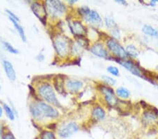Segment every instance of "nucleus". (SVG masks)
<instances>
[{
	"label": "nucleus",
	"mask_w": 158,
	"mask_h": 139,
	"mask_svg": "<svg viewBox=\"0 0 158 139\" xmlns=\"http://www.w3.org/2000/svg\"><path fill=\"white\" fill-rule=\"evenodd\" d=\"M53 47L57 54L61 58L67 56L70 51V40L63 35H58L53 39Z\"/></svg>",
	"instance_id": "obj_1"
},
{
	"label": "nucleus",
	"mask_w": 158,
	"mask_h": 139,
	"mask_svg": "<svg viewBox=\"0 0 158 139\" xmlns=\"http://www.w3.org/2000/svg\"><path fill=\"white\" fill-rule=\"evenodd\" d=\"M47 12L53 18H59L66 11L65 5L60 1L48 0L45 2Z\"/></svg>",
	"instance_id": "obj_2"
},
{
	"label": "nucleus",
	"mask_w": 158,
	"mask_h": 139,
	"mask_svg": "<svg viewBox=\"0 0 158 139\" xmlns=\"http://www.w3.org/2000/svg\"><path fill=\"white\" fill-rule=\"evenodd\" d=\"M38 93L42 98L56 107H60V104L56 95L54 90L49 84H42L38 88Z\"/></svg>",
	"instance_id": "obj_3"
},
{
	"label": "nucleus",
	"mask_w": 158,
	"mask_h": 139,
	"mask_svg": "<svg viewBox=\"0 0 158 139\" xmlns=\"http://www.w3.org/2000/svg\"><path fill=\"white\" fill-rule=\"evenodd\" d=\"M106 45L110 51L114 56H116L118 59L127 60L129 58L126 49L119 44L118 40L114 39V38L109 39L106 42Z\"/></svg>",
	"instance_id": "obj_4"
},
{
	"label": "nucleus",
	"mask_w": 158,
	"mask_h": 139,
	"mask_svg": "<svg viewBox=\"0 0 158 139\" xmlns=\"http://www.w3.org/2000/svg\"><path fill=\"white\" fill-rule=\"evenodd\" d=\"M142 122L146 126L158 123V110L154 107L147 108L143 113Z\"/></svg>",
	"instance_id": "obj_5"
},
{
	"label": "nucleus",
	"mask_w": 158,
	"mask_h": 139,
	"mask_svg": "<svg viewBox=\"0 0 158 139\" xmlns=\"http://www.w3.org/2000/svg\"><path fill=\"white\" fill-rule=\"evenodd\" d=\"M79 131V126L75 122H69L61 126L58 131V134L62 138H68Z\"/></svg>",
	"instance_id": "obj_6"
},
{
	"label": "nucleus",
	"mask_w": 158,
	"mask_h": 139,
	"mask_svg": "<svg viewBox=\"0 0 158 139\" xmlns=\"http://www.w3.org/2000/svg\"><path fill=\"white\" fill-rule=\"evenodd\" d=\"M101 92L103 93L104 99L107 104L110 107H114L118 105V98L114 94L113 90L108 86H102L101 87Z\"/></svg>",
	"instance_id": "obj_7"
},
{
	"label": "nucleus",
	"mask_w": 158,
	"mask_h": 139,
	"mask_svg": "<svg viewBox=\"0 0 158 139\" xmlns=\"http://www.w3.org/2000/svg\"><path fill=\"white\" fill-rule=\"evenodd\" d=\"M117 62H118L122 66L126 68L127 70H129V72H131L132 74L138 76L140 77H143V72L141 71V70L140 69V67L137 65L136 63H134L131 60H120V59H117Z\"/></svg>",
	"instance_id": "obj_8"
},
{
	"label": "nucleus",
	"mask_w": 158,
	"mask_h": 139,
	"mask_svg": "<svg viewBox=\"0 0 158 139\" xmlns=\"http://www.w3.org/2000/svg\"><path fill=\"white\" fill-rule=\"evenodd\" d=\"M38 107L42 114V117H46L49 118H56L58 117L59 114L58 111L54 109L52 105H50L44 102H38L37 103Z\"/></svg>",
	"instance_id": "obj_9"
},
{
	"label": "nucleus",
	"mask_w": 158,
	"mask_h": 139,
	"mask_svg": "<svg viewBox=\"0 0 158 139\" xmlns=\"http://www.w3.org/2000/svg\"><path fill=\"white\" fill-rule=\"evenodd\" d=\"M31 9L34 14L40 20V21L43 24H45L47 16V12L45 6L38 2H33L31 5Z\"/></svg>",
	"instance_id": "obj_10"
},
{
	"label": "nucleus",
	"mask_w": 158,
	"mask_h": 139,
	"mask_svg": "<svg viewBox=\"0 0 158 139\" xmlns=\"http://www.w3.org/2000/svg\"><path fill=\"white\" fill-rule=\"evenodd\" d=\"M70 30L72 33L78 37H84L86 34V29L80 21H75L70 22Z\"/></svg>",
	"instance_id": "obj_11"
},
{
	"label": "nucleus",
	"mask_w": 158,
	"mask_h": 139,
	"mask_svg": "<svg viewBox=\"0 0 158 139\" xmlns=\"http://www.w3.org/2000/svg\"><path fill=\"white\" fill-rule=\"evenodd\" d=\"M90 51L94 55L99 58L106 59V58L108 57V50L106 49L103 44H102L101 43H96V44H93L91 47Z\"/></svg>",
	"instance_id": "obj_12"
},
{
	"label": "nucleus",
	"mask_w": 158,
	"mask_h": 139,
	"mask_svg": "<svg viewBox=\"0 0 158 139\" xmlns=\"http://www.w3.org/2000/svg\"><path fill=\"white\" fill-rule=\"evenodd\" d=\"M86 22L92 25H100L102 23V18L98 13L94 10H91L90 12L84 18Z\"/></svg>",
	"instance_id": "obj_13"
},
{
	"label": "nucleus",
	"mask_w": 158,
	"mask_h": 139,
	"mask_svg": "<svg viewBox=\"0 0 158 139\" xmlns=\"http://www.w3.org/2000/svg\"><path fill=\"white\" fill-rule=\"evenodd\" d=\"M106 26L108 27L110 31L111 32V35L114 37V39H118L119 37V30L118 25L114 22L113 18L110 17H107L105 19Z\"/></svg>",
	"instance_id": "obj_14"
},
{
	"label": "nucleus",
	"mask_w": 158,
	"mask_h": 139,
	"mask_svg": "<svg viewBox=\"0 0 158 139\" xmlns=\"http://www.w3.org/2000/svg\"><path fill=\"white\" fill-rule=\"evenodd\" d=\"M3 67L7 77L12 82H14L16 79V74L11 63L7 60H3Z\"/></svg>",
	"instance_id": "obj_15"
},
{
	"label": "nucleus",
	"mask_w": 158,
	"mask_h": 139,
	"mask_svg": "<svg viewBox=\"0 0 158 139\" xmlns=\"http://www.w3.org/2000/svg\"><path fill=\"white\" fill-rule=\"evenodd\" d=\"M68 89L71 92H77L83 87V83L80 80H70L67 82L66 84Z\"/></svg>",
	"instance_id": "obj_16"
},
{
	"label": "nucleus",
	"mask_w": 158,
	"mask_h": 139,
	"mask_svg": "<svg viewBox=\"0 0 158 139\" xmlns=\"http://www.w3.org/2000/svg\"><path fill=\"white\" fill-rule=\"evenodd\" d=\"M92 117L96 121L103 120L106 117V112L100 106H96L92 110Z\"/></svg>",
	"instance_id": "obj_17"
},
{
	"label": "nucleus",
	"mask_w": 158,
	"mask_h": 139,
	"mask_svg": "<svg viewBox=\"0 0 158 139\" xmlns=\"http://www.w3.org/2000/svg\"><path fill=\"white\" fill-rule=\"evenodd\" d=\"M142 31L145 35L151 37H158V30L151 25H145L142 27Z\"/></svg>",
	"instance_id": "obj_18"
},
{
	"label": "nucleus",
	"mask_w": 158,
	"mask_h": 139,
	"mask_svg": "<svg viewBox=\"0 0 158 139\" xmlns=\"http://www.w3.org/2000/svg\"><path fill=\"white\" fill-rule=\"evenodd\" d=\"M9 19H10V21H11L13 25H14V26L15 27V28H16V31L19 32L20 37L22 39L23 41L26 42V36H25V33L23 27L21 25L19 24V22L14 21V20L11 19V18H9Z\"/></svg>",
	"instance_id": "obj_19"
},
{
	"label": "nucleus",
	"mask_w": 158,
	"mask_h": 139,
	"mask_svg": "<svg viewBox=\"0 0 158 139\" xmlns=\"http://www.w3.org/2000/svg\"><path fill=\"white\" fill-rule=\"evenodd\" d=\"M116 94L119 98H122V99H127L129 98L131 93L128 88L125 87H119L116 91Z\"/></svg>",
	"instance_id": "obj_20"
},
{
	"label": "nucleus",
	"mask_w": 158,
	"mask_h": 139,
	"mask_svg": "<svg viewBox=\"0 0 158 139\" xmlns=\"http://www.w3.org/2000/svg\"><path fill=\"white\" fill-rule=\"evenodd\" d=\"M30 112L32 114V115L35 118H37V119L43 118L42 114H41V112L40 110V108L38 107L37 103H32V104L30 105Z\"/></svg>",
	"instance_id": "obj_21"
},
{
	"label": "nucleus",
	"mask_w": 158,
	"mask_h": 139,
	"mask_svg": "<svg viewBox=\"0 0 158 139\" xmlns=\"http://www.w3.org/2000/svg\"><path fill=\"white\" fill-rule=\"evenodd\" d=\"M126 51L129 56H131L132 58H136L138 56L139 51L134 45H129V46H127L126 48Z\"/></svg>",
	"instance_id": "obj_22"
},
{
	"label": "nucleus",
	"mask_w": 158,
	"mask_h": 139,
	"mask_svg": "<svg viewBox=\"0 0 158 139\" xmlns=\"http://www.w3.org/2000/svg\"><path fill=\"white\" fill-rule=\"evenodd\" d=\"M4 110L5 111V113H6V116L9 117V120L11 121H14L15 120V114L14 112V111H13V110L11 108V107H9L8 105L6 104V103H4Z\"/></svg>",
	"instance_id": "obj_23"
},
{
	"label": "nucleus",
	"mask_w": 158,
	"mask_h": 139,
	"mask_svg": "<svg viewBox=\"0 0 158 139\" xmlns=\"http://www.w3.org/2000/svg\"><path fill=\"white\" fill-rule=\"evenodd\" d=\"M2 44H3V46L4 47V49H6L7 51H9L11 54H17L19 53V51H18L16 48H14L12 45L10 44V43L7 42H2Z\"/></svg>",
	"instance_id": "obj_24"
},
{
	"label": "nucleus",
	"mask_w": 158,
	"mask_h": 139,
	"mask_svg": "<svg viewBox=\"0 0 158 139\" xmlns=\"http://www.w3.org/2000/svg\"><path fill=\"white\" fill-rule=\"evenodd\" d=\"M40 139H56V138L52 131H44L41 133Z\"/></svg>",
	"instance_id": "obj_25"
},
{
	"label": "nucleus",
	"mask_w": 158,
	"mask_h": 139,
	"mask_svg": "<svg viewBox=\"0 0 158 139\" xmlns=\"http://www.w3.org/2000/svg\"><path fill=\"white\" fill-rule=\"evenodd\" d=\"M107 70H108L110 74L114 76V77H118L119 75V70L118 69V67L113 66V65L108 66L107 67Z\"/></svg>",
	"instance_id": "obj_26"
},
{
	"label": "nucleus",
	"mask_w": 158,
	"mask_h": 139,
	"mask_svg": "<svg viewBox=\"0 0 158 139\" xmlns=\"http://www.w3.org/2000/svg\"><path fill=\"white\" fill-rule=\"evenodd\" d=\"M91 9L89 8L88 6H81L80 8L78 9V11H79V14L81 16H82L83 18H85L86 15H87L89 12H90Z\"/></svg>",
	"instance_id": "obj_27"
},
{
	"label": "nucleus",
	"mask_w": 158,
	"mask_h": 139,
	"mask_svg": "<svg viewBox=\"0 0 158 139\" xmlns=\"http://www.w3.org/2000/svg\"><path fill=\"white\" fill-rule=\"evenodd\" d=\"M103 80L106 82V84L108 86H114L116 84V80L109 76H103Z\"/></svg>",
	"instance_id": "obj_28"
},
{
	"label": "nucleus",
	"mask_w": 158,
	"mask_h": 139,
	"mask_svg": "<svg viewBox=\"0 0 158 139\" xmlns=\"http://www.w3.org/2000/svg\"><path fill=\"white\" fill-rule=\"evenodd\" d=\"M2 139H16V138L14 137V136L12 133L11 131H6V132L4 133Z\"/></svg>",
	"instance_id": "obj_29"
},
{
	"label": "nucleus",
	"mask_w": 158,
	"mask_h": 139,
	"mask_svg": "<svg viewBox=\"0 0 158 139\" xmlns=\"http://www.w3.org/2000/svg\"><path fill=\"white\" fill-rule=\"evenodd\" d=\"M6 13H7V14H8V15H9V18L13 19V20H14V21H18V22H19V17H18L16 14H14V13L11 12V11H9V10H6Z\"/></svg>",
	"instance_id": "obj_30"
},
{
	"label": "nucleus",
	"mask_w": 158,
	"mask_h": 139,
	"mask_svg": "<svg viewBox=\"0 0 158 139\" xmlns=\"http://www.w3.org/2000/svg\"><path fill=\"white\" fill-rule=\"evenodd\" d=\"M157 3H158V1H157V0H151V1L148 3V5H150V6H154Z\"/></svg>",
	"instance_id": "obj_31"
},
{
	"label": "nucleus",
	"mask_w": 158,
	"mask_h": 139,
	"mask_svg": "<svg viewBox=\"0 0 158 139\" xmlns=\"http://www.w3.org/2000/svg\"><path fill=\"white\" fill-rule=\"evenodd\" d=\"M4 135V132H3V127L1 124H0V139H2V137H3Z\"/></svg>",
	"instance_id": "obj_32"
},
{
	"label": "nucleus",
	"mask_w": 158,
	"mask_h": 139,
	"mask_svg": "<svg viewBox=\"0 0 158 139\" xmlns=\"http://www.w3.org/2000/svg\"><path fill=\"white\" fill-rule=\"evenodd\" d=\"M118 4H121L122 5H127V2L126 1H124V0H117L115 1Z\"/></svg>",
	"instance_id": "obj_33"
},
{
	"label": "nucleus",
	"mask_w": 158,
	"mask_h": 139,
	"mask_svg": "<svg viewBox=\"0 0 158 139\" xmlns=\"http://www.w3.org/2000/svg\"><path fill=\"white\" fill-rule=\"evenodd\" d=\"M2 114H3V109H2V108L0 106V117L2 116Z\"/></svg>",
	"instance_id": "obj_34"
},
{
	"label": "nucleus",
	"mask_w": 158,
	"mask_h": 139,
	"mask_svg": "<svg viewBox=\"0 0 158 139\" xmlns=\"http://www.w3.org/2000/svg\"><path fill=\"white\" fill-rule=\"evenodd\" d=\"M0 90H1V86H0Z\"/></svg>",
	"instance_id": "obj_35"
}]
</instances>
